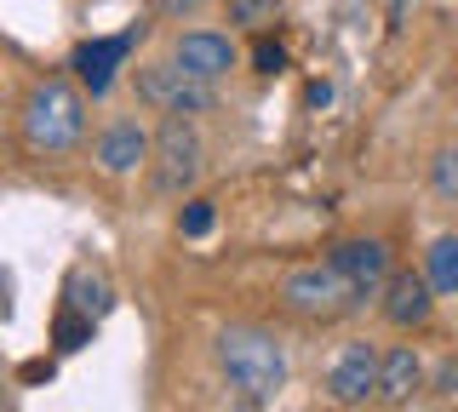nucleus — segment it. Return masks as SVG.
<instances>
[{
  "label": "nucleus",
  "instance_id": "1",
  "mask_svg": "<svg viewBox=\"0 0 458 412\" xmlns=\"http://www.w3.org/2000/svg\"><path fill=\"white\" fill-rule=\"evenodd\" d=\"M218 373L241 401L264 407L286 390V355L264 326H224L218 332Z\"/></svg>",
  "mask_w": 458,
  "mask_h": 412
},
{
  "label": "nucleus",
  "instance_id": "2",
  "mask_svg": "<svg viewBox=\"0 0 458 412\" xmlns=\"http://www.w3.org/2000/svg\"><path fill=\"white\" fill-rule=\"evenodd\" d=\"M23 144L35 155H69L86 138V97L69 80H35L23 97Z\"/></svg>",
  "mask_w": 458,
  "mask_h": 412
},
{
  "label": "nucleus",
  "instance_id": "3",
  "mask_svg": "<svg viewBox=\"0 0 458 412\" xmlns=\"http://www.w3.org/2000/svg\"><path fill=\"white\" fill-rule=\"evenodd\" d=\"M281 304L293 309L298 321H344L355 304H367L361 292H355V281L344 275V269L333 258H321V264H304V269H293V275L281 281Z\"/></svg>",
  "mask_w": 458,
  "mask_h": 412
},
{
  "label": "nucleus",
  "instance_id": "4",
  "mask_svg": "<svg viewBox=\"0 0 458 412\" xmlns=\"http://www.w3.org/2000/svg\"><path fill=\"white\" fill-rule=\"evenodd\" d=\"M138 97L161 115H207L212 109V80H195L190 69H178L172 58H155L138 69Z\"/></svg>",
  "mask_w": 458,
  "mask_h": 412
},
{
  "label": "nucleus",
  "instance_id": "5",
  "mask_svg": "<svg viewBox=\"0 0 458 412\" xmlns=\"http://www.w3.org/2000/svg\"><path fill=\"white\" fill-rule=\"evenodd\" d=\"M149 161H155V189H161V195H183L200 178V138H195L190 115H166L161 121Z\"/></svg>",
  "mask_w": 458,
  "mask_h": 412
},
{
  "label": "nucleus",
  "instance_id": "6",
  "mask_svg": "<svg viewBox=\"0 0 458 412\" xmlns=\"http://www.w3.org/2000/svg\"><path fill=\"white\" fill-rule=\"evenodd\" d=\"M378 366H384V355L372 344L338 349V361L327 366V395H333L338 407H367L372 395H378Z\"/></svg>",
  "mask_w": 458,
  "mask_h": 412
},
{
  "label": "nucleus",
  "instance_id": "7",
  "mask_svg": "<svg viewBox=\"0 0 458 412\" xmlns=\"http://www.w3.org/2000/svg\"><path fill=\"white\" fill-rule=\"evenodd\" d=\"M149 155H155V138L143 132L138 121H114L98 132V144H92V161L104 166L109 178H126V172H138V166H149Z\"/></svg>",
  "mask_w": 458,
  "mask_h": 412
},
{
  "label": "nucleus",
  "instance_id": "8",
  "mask_svg": "<svg viewBox=\"0 0 458 412\" xmlns=\"http://www.w3.org/2000/svg\"><path fill=\"white\" fill-rule=\"evenodd\" d=\"M172 63L190 69L195 80H224L235 69V40L218 29H190V35L172 40Z\"/></svg>",
  "mask_w": 458,
  "mask_h": 412
},
{
  "label": "nucleus",
  "instance_id": "9",
  "mask_svg": "<svg viewBox=\"0 0 458 412\" xmlns=\"http://www.w3.org/2000/svg\"><path fill=\"white\" fill-rule=\"evenodd\" d=\"M327 258H333L344 275L355 281V292H361V298H378L384 281L395 275V269H390V247H384V240H372V235H361V240H338Z\"/></svg>",
  "mask_w": 458,
  "mask_h": 412
},
{
  "label": "nucleus",
  "instance_id": "10",
  "mask_svg": "<svg viewBox=\"0 0 458 412\" xmlns=\"http://www.w3.org/2000/svg\"><path fill=\"white\" fill-rule=\"evenodd\" d=\"M429 309H436V287L424 281V269H395L390 281H384V321L390 326H424Z\"/></svg>",
  "mask_w": 458,
  "mask_h": 412
},
{
  "label": "nucleus",
  "instance_id": "11",
  "mask_svg": "<svg viewBox=\"0 0 458 412\" xmlns=\"http://www.w3.org/2000/svg\"><path fill=\"white\" fill-rule=\"evenodd\" d=\"M132 40H138V29H126V35H109V40H86V46H75V58H69V69L81 75V87L92 92V97H104V92L114 87V69L126 63Z\"/></svg>",
  "mask_w": 458,
  "mask_h": 412
},
{
  "label": "nucleus",
  "instance_id": "12",
  "mask_svg": "<svg viewBox=\"0 0 458 412\" xmlns=\"http://www.w3.org/2000/svg\"><path fill=\"white\" fill-rule=\"evenodd\" d=\"M424 390V361H419V349L412 344H395V349H384V366H378V401H412V395Z\"/></svg>",
  "mask_w": 458,
  "mask_h": 412
},
{
  "label": "nucleus",
  "instance_id": "13",
  "mask_svg": "<svg viewBox=\"0 0 458 412\" xmlns=\"http://www.w3.org/2000/svg\"><path fill=\"white\" fill-rule=\"evenodd\" d=\"M64 304L81 309V315H92V321H104L109 304H114V292H109V281L98 275L92 264H75V269H69V281H64Z\"/></svg>",
  "mask_w": 458,
  "mask_h": 412
},
{
  "label": "nucleus",
  "instance_id": "14",
  "mask_svg": "<svg viewBox=\"0 0 458 412\" xmlns=\"http://www.w3.org/2000/svg\"><path fill=\"white\" fill-rule=\"evenodd\" d=\"M424 281H429L441 298L458 292V235H436V240H429V252H424Z\"/></svg>",
  "mask_w": 458,
  "mask_h": 412
},
{
  "label": "nucleus",
  "instance_id": "15",
  "mask_svg": "<svg viewBox=\"0 0 458 412\" xmlns=\"http://www.w3.org/2000/svg\"><path fill=\"white\" fill-rule=\"evenodd\" d=\"M92 332H98V321L92 315H81V309H57V321H52V344L64 349V355H75V349H86L92 344Z\"/></svg>",
  "mask_w": 458,
  "mask_h": 412
},
{
  "label": "nucleus",
  "instance_id": "16",
  "mask_svg": "<svg viewBox=\"0 0 458 412\" xmlns=\"http://www.w3.org/2000/svg\"><path fill=\"white\" fill-rule=\"evenodd\" d=\"M429 189H436L441 201H453V206H458V149H453V144L429 155Z\"/></svg>",
  "mask_w": 458,
  "mask_h": 412
},
{
  "label": "nucleus",
  "instance_id": "17",
  "mask_svg": "<svg viewBox=\"0 0 458 412\" xmlns=\"http://www.w3.org/2000/svg\"><path fill=\"white\" fill-rule=\"evenodd\" d=\"M212 218H218V212H212V201H190V206H183V218H178V230L190 235V240H200V235L212 230Z\"/></svg>",
  "mask_w": 458,
  "mask_h": 412
},
{
  "label": "nucleus",
  "instance_id": "18",
  "mask_svg": "<svg viewBox=\"0 0 458 412\" xmlns=\"http://www.w3.org/2000/svg\"><path fill=\"white\" fill-rule=\"evenodd\" d=\"M252 69H258V75H281V69H286V46L258 40V46H252Z\"/></svg>",
  "mask_w": 458,
  "mask_h": 412
},
{
  "label": "nucleus",
  "instance_id": "19",
  "mask_svg": "<svg viewBox=\"0 0 458 412\" xmlns=\"http://www.w3.org/2000/svg\"><path fill=\"white\" fill-rule=\"evenodd\" d=\"M229 12L241 23H258V18H276V0H229Z\"/></svg>",
  "mask_w": 458,
  "mask_h": 412
},
{
  "label": "nucleus",
  "instance_id": "20",
  "mask_svg": "<svg viewBox=\"0 0 458 412\" xmlns=\"http://www.w3.org/2000/svg\"><path fill=\"white\" fill-rule=\"evenodd\" d=\"M304 104H310V109H327V104H333V80H310Z\"/></svg>",
  "mask_w": 458,
  "mask_h": 412
},
{
  "label": "nucleus",
  "instance_id": "21",
  "mask_svg": "<svg viewBox=\"0 0 458 412\" xmlns=\"http://www.w3.org/2000/svg\"><path fill=\"white\" fill-rule=\"evenodd\" d=\"M436 390H441V395H458V366H453V361H447V366H441V378H436Z\"/></svg>",
  "mask_w": 458,
  "mask_h": 412
},
{
  "label": "nucleus",
  "instance_id": "22",
  "mask_svg": "<svg viewBox=\"0 0 458 412\" xmlns=\"http://www.w3.org/2000/svg\"><path fill=\"white\" fill-rule=\"evenodd\" d=\"M161 6H166V12H195L200 0H161Z\"/></svg>",
  "mask_w": 458,
  "mask_h": 412
},
{
  "label": "nucleus",
  "instance_id": "23",
  "mask_svg": "<svg viewBox=\"0 0 458 412\" xmlns=\"http://www.w3.org/2000/svg\"><path fill=\"white\" fill-rule=\"evenodd\" d=\"M344 412H361V407H344Z\"/></svg>",
  "mask_w": 458,
  "mask_h": 412
},
{
  "label": "nucleus",
  "instance_id": "24",
  "mask_svg": "<svg viewBox=\"0 0 458 412\" xmlns=\"http://www.w3.org/2000/svg\"><path fill=\"white\" fill-rule=\"evenodd\" d=\"M453 115H458V104H453Z\"/></svg>",
  "mask_w": 458,
  "mask_h": 412
}]
</instances>
